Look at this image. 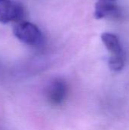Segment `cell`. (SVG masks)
<instances>
[{"label": "cell", "instance_id": "cell-1", "mask_svg": "<svg viewBox=\"0 0 129 130\" xmlns=\"http://www.w3.org/2000/svg\"><path fill=\"white\" fill-rule=\"evenodd\" d=\"M102 41L110 53L109 66L111 70L119 72L125 66V55L119 37L112 33L106 32L101 35Z\"/></svg>", "mask_w": 129, "mask_h": 130}, {"label": "cell", "instance_id": "cell-6", "mask_svg": "<svg viewBox=\"0 0 129 130\" xmlns=\"http://www.w3.org/2000/svg\"><path fill=\"white\" fill-rule=\"evenodd\" d=\"M97 1H109V2H116V0H97Z\"/></svg>", "mask_w": 129, "mask_h": 130}, {"label": "cell", "instance_id": "cell-5", "mask_svg": "<svg viewBox=\"0 0 129 130\" xmlns=\"http://www.w3.org/2000/svg\"><path fill=\"white\" fill-rule=\"evenodd\" d=\"M120 9L116 2L97 1L95 5L94 17L97 19H102L108 17H119Z\"/></svg>", "mask_w": 129, "mask_h": 130}, {"label": "cell", "instance_id": "cell-2", "mask_svg": "<svg viewBox=\"0 0 129 130\" xmlns=\"http://www.w3.org/2000/svg\"><path fill=\"white\" fill-rule=\"evenodd\" d=\"M14 36L21 42L33 46H40L43 42V34L37 26L28 21H19L14 28Z\"/></svg>", "mask_w": 129, "mask_h": 130}, {"label": "cell", "instance_id": "cell-4", "mask_svg": "<svg viewBox=\"0 0 129 130\" xmlns=\"http://www.w3.org/2000/svg\"><path fill=\"white\" fill-rule=\"evenodd\" d=\"M24 14L23 6L11 0H0V22L19 21Z\"/></svg>", "mask_w": 129, "mask_h": 130}, {"label": "cell", "instance_id": "cell-3", "mask_svg": "<svg viewBox=\"0 0 129 130\" xmlns=\"http://www.w3.org/2000/svg\"><path fill=\"white\" fill-rule=\"evenodd\" d=\"M68 93V86L66 81L62 78H56L48 85L46 95L50 104L53 106H59L66 100Z\"/></svg>", "mask_w": 129, "mask_h": 130}]
</instances>
